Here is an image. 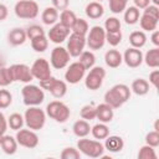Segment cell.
I'll return each mask as SVG.
<instances>
[{"instance_id":"cell-4","label":"cell","mask_w":159,"mask_h":159,"mask_svg":"<svg viewBox=\"0 0 159 159\" xmlns=\"http://www.w3.org/2000/svg\"><path fill=\"white\" fill-rule=\"evenodd\" d=\"M22 102L25 106H40L45 101V92L40 86L26 83L21 89Z\"/></svg>"},{"instance_id":"cell-54","label":"cell","mask_w":159,"mask_h":159,"mask_svg":"<svg viewBox=\"0 0 159 159\" xmlns=\"http://www.w3.org/2000/svg\"><path fill=\"white\" fill-rule=\"evenodd\" d=\"M158 122H159V119H157V120L154 122V130H157V132H159V127H158Z\"/></svg>"},{"instance_id":"cell-49","label":"cell","mask_w":159,"mask_h":159,"mask_svg":"<svg viewBox=\"0 0 159 159\" xmlns=\"http://www.w3.org/2000/svg\"><path fill=\"white\" fill-rule=\"evenodd\" d=\"M52 1V6L56 9V10H65V9H68V5H70V0H51Z\"/></svg>"},{"instance_id":"cell-58","label":"cell","mask_w":159,"mask_h":159,"mask_svg":"<svg viewBox=\"0 0 159 159\" xmlns=\"http://www.w3.org/2000/svg\"><path fill=\"white\" fill-rule=\"evenodd\" d=\"M96 1H99V2H102V1H103V0H96Z\"/></svg>"},{"instance_id":"cell-42","label":"cell","mask_w":159,"mask_h":159,"mask_svg":"<svg viewBox=\"0 0 159 159\" xmlns=\"http://www.w3.org/2000/svg\"><path fill=\"white\" fill-rule=\"evenodd\" d=\"M12 103V94L10 91L5 89V87H1L0 89V109H6Z\"/></svg>"},{"instance_id":"cell-2","label":"cell","mask_w":159,"mask_h":159,"mask_svg":"<svg viewBox=\"0 0 159 159\" xmlns=\"http://www.w3.org/2000/svg\"><path fill=\"white\" fill-rule=\"evenodd\" d=\"M46 112L41 109L39 106L29 107L24 113L25 125L32 130H40L45 127L46 123Z\"/></svg>"},{"instance_id":"cell-5","label":"cell","mask_w":159,"mask_h":159,"mask_svg":"<svg viewBox=\"0 0 159 159\" xmlns=\"http://www.w3.org/2000/svg\"><path fill=\"white\" fill-rule=\"evenodd\" d=\"M46 116L57 123H65L71 116V109L61 101H52L46 106Z\"/></svg>"},{"instance_id":"cell-8","label":"cell","mask_w":159,"mask_h":159,"mask_svg":"<svg viewBox=\"0 0 159 159\" xmlns=\"http://www.w3.org/2000/svg\"><path fill=\"white\" fill-rule=\"evenodd\" d=\"M106 43V30L102 26H92L86 35V45L89 50H101Z\"/></svg>"},{"instance_id":"cell-51","label":"cell","mask_w":159,"mask_h":159,"mask_svg":"<svg viewBox=\"0 0 159 159\" xmlns=\"http://www.w3.org/2000/svg\"><path fill=\"white\" fill-rule=\"evenodd\" d=\"M9 15V9L5 4H1L0 2V21H4Z\"/></svg>"},{"instance_id":"cell-30","label":"cell","mask_w":159,"mask_h":159,"mask_svg":"<svg viewBox=\"0 0 159 159\" xmlns=\"http://www.w3.org/2000/svg\"><path fill=\"white\" fill-rule=\"evenodd\" d=\"M139 17H140V12H139V9H137L135 6H129L123 11V20L127 25L137 24Z\"/></svg>"},{"instance_id":"cell-25","label":"cell","mask_w":159,"mask_h":159,"mask_svg":"<svg viewBox=\"0 0 159 159\" xmlns=\"http://www.w3.org/2000/svg\"><path fill=\"white\" fill-rule=\"evenodd\" d=\"M41 20L45 25L52 26L56 22H58V10H56L53 6H47L43 9L41 14Z\"/></svg>"},{"instance_id":"cell-34","label":"cell","mask_w":159,"mask_h":159,"mask_svg":"<svg viewBox=\"0 0 159 159\" xmlns=\"http://www.w3.org/2000/svg\"><path fill=\"white\" fill-rule=\"evenodd\" d=\"M78 62L86 68V70H89V68H92L93 66H94V63H96V56H94V53L92 52V51H83L80 56H78Z\"/></svg>"},{"instance_id":"cell-38","label":"cell","mask_w":159,"mask_h":159,"mask_svg":"<svg viewBox=\"0 0 159 159\" xmlns=\"http://www.w3.org/2000/svg\"><path fill=\"white\" fill-rule=\"evenodd\" d=\"M128 5V0H108L109 10L113 14H122Z\"/></svg>"},{"instance_id":"cell-46","label":"cell","mask_w":159,"mask_h":159,"mask_svg":"<svg viewBox=\"0 0 159 159\" xmlns=\"http://www.w3.org/2000/svg\"><path fill=\"white\" fill-rule=\"evenodd\" d=\"M145 144L153 147V148H157L159 145V132L157 130H150L145 134Z\"/></svg>"},{"instance_id":"cell-43","label":"cell","mask_w":159,"mask_h":159,"mask_svg":"<svg viewBox=\"0 0 159 159\" xmlns=\"http://www.w3.org/2000/svg\"><path fill=\"white\" fill-rule=\"evenodd\" d=\"M60 157H61V159H80L81 158V153H80V150L77 148L66 147L61 152Z\"/></svg>"},{"instance_id":"cell-35","label":"cell","mask_w":159,"mask_h":159,"mask_svg":"<svg viewBox=\"0 0 159 159\" xmlns=\"http://www.w3.org/2000/svg\"><path fill=\"white\" fill-rule=\"evenodd\" d=\"M88 30H89L88 22L84 19H81V17H77L76 21H75V24L71 27V32L77 34V35H82V36H86L87 32H88Z\"/></svg>"},{"instance_id":"cell-19","label":"cell","mask_w":159,"mask_h":159,"mask_svg":"<svg viewBox=\"0 0 159 159\" xmlns=\"http://www.w3.org/2000/svg\"><path fill=\"white\" fill-rule=\"evenodd\" d=\"M103 147H104V149H107L111 153H119L124 148V140L119 135H108L104 139Z\"/></svg>"},{"instance_id":"cell-13","label":"cell","mask_w":159,"mask_h":159,"mask_svg":"<svg viewBox=\"0 0 159 159\" xmlns=\"http://www.w3.org/2000/svg\"><path fill=\"white\" fill-rule=\"evenodd\" d=\"M86 47V36L71 32L67 37V51L71 57H78Z\"/></svg>"},{"instance_id":"cell-12","label":"cell","mask_w":159,"mask_h":159,"mask_svg":"<svg viewBox=\"0 0 159 159\" xmlns=\"http://www.w3.org/2000/svg\"><path fill=\"white\" fill-rule=\"evenodd\" d=\"M86 71L87 70L78 61L72 62L67 66V70L65 72V81L70 84H77L84 78Z\"/></svg>"},{"instance_id":"cell-44","label":"cell","mask_w":159,"mask_h":159,"mask_svg":"<svg viewBox=\"0 0 159 159\" xmlns=\"http://www.w3.org/2000/svg\"><path fill=\"white\" fill-rule=\"evenodd\" d=\"M123 35L122 31H117V32H106V42H108L112 47L118 46L122 42Z\"/></svg>"},{"instance_id":"cell-53","label":"cell","mask_w":159,"mask_h":159,"mask_svg":"<svg viewBox=\"0 0 159 159\" xmlns=\"http://www.w3.org/2000/svg\"><path fill=\"white\" fill-rule=\"evenodd\" d=\"M150 41L155 47H159V31L154 30L152 31V36H150Z\"/></svg>"},{"instance_id":"cell-27","label":"cell","mask_w":159,"mask_h":159,"mask_svg":"<svg viewBox=\"0 0 159 159\" xmlns=\"http://www.w3.org/2000/svg\"><path fill=\"white\" fill-rule=\"evenodd\" d=\"M130 91L137 96H145L149 92V82L144 78H135L132 82Z\"/></svg>"},{"instance_id":"cell-20","label":"cell","mask_w":159,"mask_h":159,"mask_svg":"<svg viewBox=\"0 0 159 159\" xmlns=\"http://www.w3.org/2000/svg\"><path fill=\"white\" fill-rule=\"evenodd\" d=\"M27 40V36H26V31L24 29H20V27H14L9 31L7 34V42L11 45V46H20V45H24L25 41Z\"/></svg>"},{"instance_id":"cell-18","label":"cell","mask_w":159,"mask_h":159,"mask_svg":"<svg viewBox=\"0 0 159 159\" xmlns=\"http://www.w3.org/2000/svg\"><path fill=\"white\" fill-rule=\"evenodd\" d=\"M114 111L113 108L107 103H101L96 106V118L102 123H109L113 120Z\"/></svg>"},{"instance_id":"cell-15","label":"cell","mask_w":159,"mask_h":159,"mask_svg":"<svg viewBox=\"0 0 159 159\" xmlns=\"http://www.w3.org/2000/svg\"><path fill=\"white\" fill-rule=\"evenodd\" d=\"M11 73H12V78L14 82H21V83H30L34 77L31 75V70L30 66L25 65V63H14L10 66Z\"/></svg>"},{"instance_id":"cell-26","label":"cell","mask_w":159,"mask_h":159,"mask_svg":"<svg viewBox=\"0 0 159 159\" xmlns=\"http://www.w3.org/2000/svg\"><path fill=\"white\" fill-rule=\"evenodd\" d=\"M143 62L150 68H158L159 67V47H153L149 51H147L145 55H143Z\"/></svg>"},{"instance_id":"cell-14","label":"cell","mask_w":159,"mask_h":159,"mask_svg":"<svg viewBox=\"0 0 159 159\" xmlns=\"http://www.w3.org/2000/svg\"><path fill=\"white\" fill-rule=\"evenodd\" d=\"M31 70V75L34 78L42 81L45 78H48L50 76H52L51 73V65L46 58H37L34 61V63L30 67Z\"/></svg>"},{"instance_id":"cell-17","label":"cell","mask_w":159,"mask_h":159,"mask_svg":"<svg viewBox=\"0 0 159 159\" xmlns=\"http://www.w3.org/2000/svg\"><path fill=\"white\" fill-rule=\"evenodd\" d=\"M122 56L123 62L130 68H137L143 63V52L140 51V48L128 47Z\"/></svg>"},{"instance_id":"cell-33","label":"cell","mask_w":159,"mask_h":159,"mask_svg":"<svg viewBox=\"0 0 159 159\" xmlns=\"http://www.w3.org/2000/svg\"><path fill=\"white\" fill-rule=\"evenodd\" d=\"M30 42H31V47L35 52H45L48 47V39L46 35L34 37L30 40Z\"/></svg>"},{"instance_id":"cell-47","label":"cell","mask_w":159,"mask_h":159,"mask_svg":"<svg viewBox=\"0 0 159 159\" xmlns=\"http://www.w3.org/2000/svg\"><path fill=\"white\" fill-rule=\"evenodd\" d=\"M143 14H145V15L153 17V19L159 20V6L153 5V4H149L147 7L143 9Z\"/></svg>"},{"instance_id":"cell-1","label":"cell","mask_w":159,"mask_h":159,"mask_svg":"<svg viewBox=\"0 0 159 159\" xmlns=\"http://www.w3.org/2000/svg\"><path fill=\"white\" fill-rule=\"evenodd\" d=\"M132 91L124 83H117L104 93V103L109 104L113 109L122 107L130 98Z\"/></svg>"},{"instance_id":"cell-10","label":"cell","mask_w":159,"mask_h":159,"mask_svg":"<svg viewBox=\"0 0 159 159\" xmlns=\"http://www.w3.org/2000/svg\"><path fill=\"white\" fill-rule=\"evenodd\" d=\"M16 142L20 147H24V148H27V149H34L39 145V135L36 134V130H32V129H19L16 130Z\"/></svg>"},{"instance_id":"cell-37","label":"cell","mask_w":159,"mask_h":159,"mask_svg":"<svg viewBox=\"0 0 159 159\" xmlns=\"http://www.w3.org/2000/svg\"><path fill=\"white\" fill-rule=\"evenodd\" d=\"M14 82L10 67H0V87H7Z\"/></svg>"},{"instance_id":"cell-24","label":"cell","mask_w":159,"mask_h":159,"mask_svg":"<svg viewBox=\"0 0 159 159\" xmlns=\"http://www.w3.org/2000/svg\"><path fill=\"white\" fill-rule=\"evenodd\" d=\"M72 132L77 138H84L91 133V125L88 120L78 119L72 125Z\"/></svg>"},{"instance_id":"cell-50","label":"cell","mask_w":159,"mask_h":159,"mask_svg":"<svg viewBox=\"0 0 159 159\" xmlns=\"http://www.w3.org/2000/svg\"><path fill=\"white\" fill-rule=\"evenodd\" d=\"M0 130L5 133L7 130V118L4 116L2 112H0Z\"/></svg>"},{"instance_id":"cell-32","label":"cell","mask_w":159,"mask_h":159,"mask_svg":"<svg viewBox=\"0 0 159 159\" xmlns=\"http://www.w3.org/2000/svg\"><path fill=\"white\" fill-rule=\"evenodd\" d=\"M58 19H60V20H58L60 24H62L63 26H66V27H68V29L71 30V27H72V25L75 24L77 16H76V14H75L72 10L65 9V10H62L61 14L58 15Z\"/></svg>"},{"instance_id":"cell-7","label":"cell","mask_w":159,"mask_h":159,"mask_svg":"<svg viewBox=\"0 0 159 159\" xmlns=\"http://www.w3.org/2000/svg\"><path fill=\"white\" fill-rule=\"evenodd\" d=\"M40 82V87L47 92H50L55 98H62L67 93V82L55 78L53 76H50L48 78H45Z\"/></svg>"},{"instance_id":"cell-29","label":"cell","mask_w":159,"mask_h":159,"mask_svg":"<svg viewBox=\"0 0 159 159\" xmlns=\"http://www.w3.org/2000/svg\"><path fill=\"white\" fill-rule=\"evenodd\" d=\"M91 134L93 135L94 139L102 140V139H106L109 135V128H108L107 123L99 122V123L94 124L93 127H91Z\"/></svg>"},{"instance_id":"cell-23","label":"cell","mask_w":159,"mask_h":159,"mask_svg":"<svg viewBox=\"0 0 159 159\" xmlns=\"http://www.w3.org/2000/svg\"><path fill=\"white\" fill-rule=\"evenodd\" d=\"M0 147L2 149V152L7 155H12L17 152V142H16V138L12 137V135H9V134H5L0 142Z\"/></svg>"},{"instance_id":"cell-11","label":"cell","mask_w":159,"mask_h":159,"mask_svg":"<svg viewBox=\"0 0 159 159\" xmlns=\"http://www.w3.org/2000/svg\"><path fill=\"white\" fill-rule=\"evenodd\" d=\"M70 58H71V56H70L67 48H65L62 46H56L51 51L50 65L55 70H62V68L68 66Z\"/></svg>"},{"instance_id":"cell-9","label":"cell","mask_w":159,"mask_h":159,"mask_svg":"<svg viewBox=\"0 0 159 159\" xmlns=\"http://www.w3.org/2000/svg\"><path fill=\"white\" fill-rule=\"evenodd\" d=\"M106 77V70L101 66H93L84 76V86L89 91H97L102 87Z\"/></svg>"},{"instance_id":"cell-28","label":"cell","mask_w":159,"mask_h":159,"mask_svg":"<svg viewBox=\"0 0 159 159\" xmlns=\"http://www.w3.org/2000/svg\"><path fill=\"white\" fill-rule=\"evenodd\" d=\"M129 43L130 47H135V48H142L145 46L147 43V35L144 31H133L129 35Z\"/></svg>"},{"instance_id":"cell-36","label":"cell","mask_w":159,"mask_h":159,"mask_svg":"<svg viewBox=\"0 0 159 159\" xmlns=\"http://www.w3.org/2000/svg\"><path fill=\"white\" fill-rule=\"evenodd\" d=\"M24 124H25L24 116L20 113H12L7 118V127H10V129H12V130L21 129L24 127Z\"/></svg>"},{"instance_id":"cell-57","label":"cell","mask_w":159,"mask_h":159,"mask_svg":"<svg viewBox=\"0 0 159 159\" xmlns=\"http://www.w3.org/2000/svg\"><path fill=\"white\" fill-rule=\"evenodd\" d=\"M0 67H1V56H0Z\"/></svg>"},{"instance_id":"cell-6","label":"cell","mask_w":159,"mask_h":159,"mask_svg":"<svg viewBox=\"0 0 159 159\" xmlns=\"http://www.w3.org/2000/svg\"><path fill=\"white\" fill-rule=\"evenodd\" d=\"M14 12L19 19L31 20L39 15L40 7L34 0H19L14 6Z\"/></svg>"},{"instance_id":"cell-31","label":"cell","mask_w":159,"mask_h":159,"mask_svg":"<svg viewBox=\"0 0 159 159\" xmlns=\"http://www.w3.org/2000/svg\"><path fill=\"white\" fill-rule=\"evenodd\" d=\"M138 21H139V25H140V27H142L143 31H149V32H152V31L157 30V27H158V21H159V20L153 19V17L145 15V14H142Z\"/></svg>"},{"instance_id":"cell-52","label":"cell","mask_w":159,"mask_h":159,"mask_svg":"<svg viewBox=\"0 0 159 159\" xmlns=\"http://www.w3.org/2000/svg\"><path fill=\"white\" fill-rule=\"evenodd\" d=\"M133 2H134V6L137 7V9H144V7H147L149 4H150V0H133Z\"/></svg>"},{"instance_id":"cell-40","label":"cell","mask_w":159,"mask_h":159,"mask_svg":"<svg viewBox=\"0 0 159 159\" xmlns=\"http://www.w3.org/2000/svg\"><path fill=\"white\" fill-rule=\"evenodd\" d=\"M120 21L119 19L112 16V17H108L106 21H104V26L103 29L106 30V32H117V31H120Z\"/></svg>"},{"instance_id":"cell-56","label":"cell","mask_w":159,"mask_h":159,"mask_svg":"<svg viewBox=\"0 0 159 159\" xmlns=\"http://www.w3.org/2000/svg\"><path fill=\"white\" fill-rule=\"evenodd\" d=\"M5 134H6L5 132H1V130H0V142H1V139H2V137H4Z\"/></svg>"},{"instance_id":"cell-39","label":"cell","mask_w":159,"mask_h":159,"mask_svg":"<svg viewBox=\"0 0 159 159\" xmlns=\"http://www.w3.org/2000/svg\"><path fill=\"white\" fill-rule=\"evenodd\" d=\"M138 159H157V153H155V148L144 144L143 147H140L139 152H138Z\"/></svg>"},{"instance_id":"cell-16","label":"cell","mask_w":159,"mask_h":159,"mask_svg":"<svg viewBox=\"0 0 159 159\" xmlns=\"http://www.w3.org/2000/svg\"><path fill=\"white\" fill-rule=\"evenodd\" d=\"M70 34H71V30H70L68 27L63 26V25L60 24V22H56V24L52 25L51 29L48 30V32H47V39H48L51 42H53V43H56V45H60V43H62L63 41L67 40V37H68Z\"/></svg>"},{"instance_id":"cell-48","label":"cell","mask_w":159,"mask_h":159,"mask_svg":"<svg viewBox=\"0 0 159 159\" xmlns=\"http://www.w3.org/2000/svg\"><path fill=\"white\" fill-rule=\"evenodd\" d=\"M149 83L154 88H158V86H159V70H153L149 73Z\"/></svg>"},{"instance_id":"cell-21","label":"cell","mask_w":159,"mask_h":159,"mask_svg":"<svg viewBox=\"0 0 159 159\" xmlns=\"http://www.w3.org/2000/svg\"><path fill=\"white\" fill-rule=\"evenodd\" d=\"M104 62L109 68H118L123 62V56L118 50L111 48L104 53Z\"/></svg>"},{"instance_id":"cell-22","label":"cell","mask_w":159,"mask_h":159,"mask_svg":"<svg viewBox=\"0 0 159 159\" xmlns=\"http://www.w3.org/2000/svg\"><path fill=\"white\" fill-rule=\"evenodd\" d=\"M84 12H86L87 17H89L92 20H97V19H101L103 16L104 7L99 1H92V2L86 5Z\"/></svg>"},{"instance_id":"cell-3","label":"cell","mask_w":159,"mask_h":159,"mask_svg":"<svg viewBox=\"0 0 159 159\" xmlns=\"http://www.w3.org/2000/svg\"><path fill=\"white\" fill-rule=\"evenodd\" d=\"M77 149L80 150L81 154L88 157V158H102L104 153V147L103 144L97 140V139H87L81 138L77 142Z\"/></svg>"},{"instance_id":"cell-45","label":"cell","mask_w":159,"mask_h":159,"mask_svg":"<svg viewBox=\"0 0 159 159\" xmlns=\"http://www.w3.org/2000/svg\"><path fill=\"white\" fill-rule=\"evenodd\" d=\"M25 31H26V36H27L29 40H31L34 37H37V36H41V35H46L45 30L40 25H30Z\"/></svg>"},{"instance_id":"cell-41","label":"cell","mask_w":159,"mask_h":159,"mask_svg":"<svg viewBox=\"0 0 159 159\" xmlns=\"http://www.w3.org/2000/svg\"><path fill=\"white\" fill-rule=\"evenodd\" d=\"M80 116L82 119L84 120H92V119H96V106L93 104H86L81 108L80 111Z\"/></svg>"},{"instance_id":"cell-55","label":"cell","mask_w":159,"mask_h":159,"mask_svg":"<svg viewBox=\"0 0 159 159\" xmlns=\"http://www.w3.org/2000/svg\"><path fill=\"white\" fill-rule=\"evenodd\" d=\"M150 4H153V5H157V6H159V0H150Z\"/></svg>"}]
</instances>
